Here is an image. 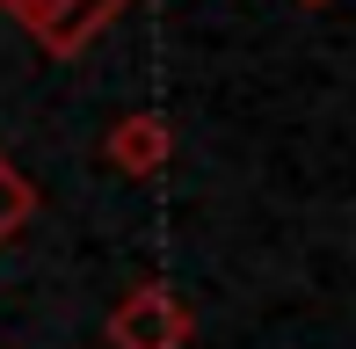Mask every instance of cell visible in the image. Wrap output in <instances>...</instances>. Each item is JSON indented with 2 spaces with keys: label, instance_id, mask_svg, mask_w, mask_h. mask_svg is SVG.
I'll return each mask as SVG.
<instances>
[{
  "label": "cell",
  "instance_id": "3",
  "mask_svg": "<svg viewBox=\"0 0 356 349\" xmlns=\"http://www.w3.org/2000/svg\"><path fill=\"white\" fill-rule=\"evenodd\" d=\"M102 161L117 168V174H131V182H153V174L175 161L168 117H160V109H131V117H117L109 138H102Z\"/></svg>",
  "mask_w": 356,
  "mask_h": 349
},
{
  "label": "cell",
  "instance_id": "1",
  "mask_svg": "<svg viewBox=\"0 0 356 349\" xmlns=\"http://www.w3.org/2000/svg\"><path fill=\"white\" fill-rule=\"evenodd\" d=\"M102 335H109V349H189L197 313H189L168 284H131V291L109 306Z\"/></svg>",
  "mask_w": 356,
  "mask_h": 349
},
{
  "label": "cell",
  "instance_id": "2",
  "mask_svg": "<svg viewBox=\"0 0 356 349\" xmlns=\"http://www.w3.org/2000/svg\"><path fill=\"white\" fill-rule=\"evenodd\" d=\"M124 8L131 0H0V15H15L44 44V58H80Z\"/></svg>",
  "mask_w": 356,
  "mask_h": 349
},
{
  "label": "cell",
  "instance_id": "5",
  "mask_svg": "<svg viewBox=\"0 0 356 349\" xmlns=\"http://www.w3.org/2000/svg\"><path fill=\"white\" fill-rule=\"evenodd\" d=\"M298 8H327V0H298Z\"/></svg>",
  "mask_w": 356,
  "mask_h": 349
},
{
  "label": "cell",
  "instance_id": "4",
  "mask_svg": "<svg viewBox=\"0 0 356 349\" xmlns=\"http://www.w3.org/2000/svg\"><path fill=\"white\" fill-rule=\"evenodd\" d=\"M37 204H44V197H37V182H29V174L15 168L8 153H0V255L22 241V226L37 218Z\"/></svg>",
  "mask_w": 356,
  "mask_h": 349
}]
</instances>
